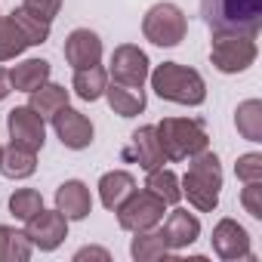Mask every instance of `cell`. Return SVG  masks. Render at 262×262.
<instances>
[{
    "mask_svg": "<svg viewBox=\"0 0 262 262\" xmlns=\"http://www.w3.org/2000/svg\"><path fill=\"white\" fill-rule=\"evenodd\" d=\"M188 173L182 176L179 188L182 194L188 198V204L201 213H213L219 207V191H222V167H219V158L204 148L201 155L188 158Z\"/></svg>",
    "mask_w": 262,
    "mask_h": 262,
    "instance_id": "cell-1",
    "label": "cell"
},
{
    "mask_svg": "<svg viewBox=\"0 0 262 262\" xmlns=\"http://www.w3.org/2000/svg\"><path fill=\"white\" fill-rule=\"evenodd\" d=\"M201 16L213 34L237 31L256 37L262 28V0H201Z\"/></svg>",
    "mask_w": 262,
    "mask_h": 262,
    "instance_id": "cell-2",
    "label": "cell"
},
{
    "mask_svg": "<svg viewBox=\"0 0 262 262\" xmlns=\"http://www.w3.org/2000/svg\"><path fill=\"white\" fill-rule=\"evenodd\" d=\"M151 77V90L176 105H201L207 99V83L201 77V71L179 65V62H164L155 71H148Z\"/></svg>",
    "mask_w": 262,
    "mask_h": 262,
    "instance_id": "cell-3",
    "label": "cell"
},
{
    "mask_svg": "<svg viewBox=\"0 0 262 262\" xmlns=\"http://www.w3.org/2000/svg\"><path fill=\"white\" fill-rule=\"evenodd\" d=\"M158 139L167 161H188L210 148V136L201 120L194 117H164L158 123Z\"/></svg>",
    "mask_w": 262,
    "mask_h": 262,
    "instance_id": "cell-4",
    "label": "cell"
},
{
    "mask_svg": "<svg viewBox=\"0 0 262 262\" xmlns=\"http://www.w3.org/2000/svg\"><path fill=\"white\" fill-rule=\"evenodd\" d=\"M256 37L253 34H237V31H222L213 34L210 47V62L222 74H241L256 62Z\"/></svg>",
    "mask_w": 262,
    "mask_h": 262,
    "instance_id": "cell-5",
    "label": "cell"
},
{
    "mask_svg": "<svg viewBox=\"0 0 262 262\" xmlns=\"http://www.w3.org/2000/svg\"><path fill=\"white\" fill-rule=\"evenodd\" d=\"M188 19L176 4H155L142 19V34L155 47H179L185 40Z\"/></svg>",
    "mask_w": 262,
    "mask_h": 262,
    "instance_id": "cell-6",
    "label": "cell"
},
{
    "mask_svg": "<svg viewBox=\"0 0 262 262\" xmlns=\"http://www.w3.org/2000/svg\"><path fill=\"white\" fill-rule=\"evenodd\" d=\"M164 201L155 198L151 191H133L114 213H117V222L123 231H148V228H158L161 219H164Z\"/></svg>",
    "mask_w": 262,
    "mask_h": 262,
    "instance_id": "cell-7",
    "label": "cell"
},
{
    "mask_svg": "<svg viewBox=\"0 0 262 262\" xmlns=\"http://www.w3.org/2000/svg\"><path fill=\"white\" fill-rule=\"evenodd\" d=\"M7 129H10V139L28 151H40L43 142H47V126H43V117L28 108V105H16L10 114H7Z\"/></svg>",
    "mask_w": 262,
    "mask_h": 262,
    "instance_id": "cell-8",
    "label": "cell"
},
{
    "mask_svg": "<svg viewBox=\"0 0 262 262\" xmlns=\"http://www.w3.org/2000/svg\"><path fill=\"white\" fill-rule=\"evenodd\" d=\"M25 234H28L31 247L50 253V250H56L68 237V219L59 210H40V213H34L25 222Z\"/></svg>",
    "mask_w": 262,
    "mask_h": 262,
    "instance_id": "cell-9",
    "label": "cell"
},
{
    "mask_svg": "<svg viewBox=\"0 0 262 262\" xmlns=\"http://www.w3.org/2000/svg\"><path fill=\"white\" fill-rule=\"evenodd\" d=\"M53 129H56L59 142L65 148H71V151H80V148L93 145V123H90V117L80 114L71 105H65L62 111L53 114Z\"/></svg>",
    "mask_w": 262,
    "mask_h": 262,
    "instance_id": "cell-10",
    "label": "cell"
},
{
    "mask_svg": "<svg viewBox=\"0 0 262 262\" xmlns=\"http://www.w3.org/2000/svg\"><path fill=\"white\" fill-rule=\"evenodd\" d=\"M213 250L219 259L225 262H237V259H253L250 253V234L241 222L234 219H219L216 228H213Z\"/></svg>",
    "mask_w": 262,
    "mask_h": 262,
    "instance_id": "cell-11",
    "label": "cell"
},
{
    "mask_svg": "<svg viewBox=\"0 0 262 262\" xmlns=\"http://www.w3.org/2000/svg\"><path fill=\"white\" fill-rule=\"evenodd\" d=\"M111 77L126 86H142L148 80V56L133 43H120L111 53Z\"/></svg>",
    "mask_w": 262,
    "mask_h": 262,
    "instance_id": "cell-12",
    "label": "cell"
},
{
    "mask_svg": "<svg viewBox=\"0 0 262 262\" xmlns=\"http://www.w3.org/2000/svg\"><path fill=\"white\" fill-rule=\"evenodd\" d=\"M126 161H136L145 173L148 170H158L167 164V155L161 148V139H158V126H139L133 136H129V148L123 151Z\"/></svg>",
    "mask_w": 262,
    "mask_h": 262,
    "instance_id": "cell-13",
    "label": "cell"
},
{
    "mask_svg": "<svg viewBox=\"0 0 262 262\" xmlns=\"http://www.w3.org/2000/svg\"><path fill=\"white\" fill-rule=\"evenodd\" d=\"M65 62L77 71V68H90L102 62V40L96 31L90 28H74L65 37Z\"/></svg>",
    "mask_w": 262,
    "mask_h": 262,
    "instance_id": "cell-14",
    "label": "cell"
},
{
    "mask_svg": "<svg viewBox=\"0 0 262 262\" xmlns=\"http://www.w3.org/2000/svg\"><path fill=\"white\" fill-rule=\"evenodd\" d=\"M161 234H164V241H167V247H170L173 253H176V250H185V247H191V244L201 237V219H198L194 213L176 207V210L167 216Z\"/></svg>",
    "mask_w": 262,
    "mask_h": 262,
    "instance_id": "cell-15",
    "label": "cell"
},
{
    "mask_svg": "<svg viewBox=\"0 0 262 262\" xmlns=\"http://www.w3.org/2000/svg\"><path fill=\"white\" fill-rule=\"evenodd\" d=\"M56 210L71 222V219H86L93 213V194L80 179H68L56 188Z\"/></svg>",
    "mask_w": 262,
    "mask_h": 262,
    "instance_id": "cell-16",
    "label": "cell"
},
{
    "mask_svg": "<svg viewBox=\"0 0 262 262\" xmlns=\"http://www.w3.org/2000/svg\"><path fill=\"white\" fill-rule=\"evenodd\" d=\"M105 99H108L111 111L120 114V117H136V114L145 111V93H142V86H126V83L111 80L105 86Z\"/></svg>",
    "mask_w": 262,
    "mask_h": 262,
    "instance_id": "cell-17",
    "label": "cell"
},
{
    "mask_svg": "<svg viewBox=\"0 0 262 262\" xmlns=\"http://www.w3.org/2000/svg\"><path fill=\"white\" fill-rule=\"evenodd\" d=\"M133 191H136V179L126 170H111L99 179V198H102L105 210H117Z\"/></svg>",
    "mask_w": 262,
    "mask_h": 262,
    "instance_id": "cell-18",
    "label": "cell"
},
{
    "mask_svg": "<svg viewBox=\"0 0 262 262\" xmlns=\"http://www.w3.org/2000/svg\"><path fill=\"white\" fill-rule=\"evenodd\" d=\"M50 71H53V68H50L47 59H25V62L13 65L10 83H13V90H19V93H31V90H37L40 83L50 80Z\"/></svg>",
    "mask_w": 262,
    "mask_h": 262,
    "instance_id": "cell-19",
    "label": "cell"
},
{
    "mask_svg": "<svg viewBox=\"0 0 262 262\" xmlns=\"http://www.w3.org/2000/svg\"><path fill=\"white\" fill-rule=\"evenodd\" d=\"M28 96H31V99H28V108H34L43 120H53V114L68 105V90L59 86V83H50V80L40 83L37 90H31Z\"/></svg>",
    "mask_w": 262,
    "mask_h": 262,
    "instance_id": "cell-20",
    "label": "cell"
},
{
    "mask_svg": "<svg viewBox=\"0 0 262 262\" xmlns=\"http://www.w3.org/2000/svg\"><path fill=\"white\" fill-rule=\"evenodd\" d=\"M173 250L167 247L164 234L148 228V231H136L133 244H129V256H133L136 262H158V259H167Z\"/></svg>",
    "mask_w": 262,
    "mask_h": 262,
    "instance_id": "cell-21",
    "label": "cell"
},
{
    "mask_svg": "<svg viewBox=\"0 0 262 262\" xmlns=\"http://www.w3.org/2000/svg\"><path fill=\"white\" fill-rule=\"evenodd\" d=\"M74 93L83 99V102H96L105 96V86H108V71L102 65H90V68H77L74 71Z\"/></svg>",
    "mask_w": 262,
    "mask_h": 262,
    "instance_id": "cell-22",
    "label": "cell"
},
{
    "mask_svg": "<svg viewBox=\"0 0 262 262\" xmlns=\"http://www.w3.org/2000/svg\"><path fill=\"white\" fill-rule=\"evenodd\" d=\"M145 191H151L155 198H161L167 207H176L182 201V188H179V176L167 167H158V170H148V179H145Z\"/></svg>",
    "mask_w": 262,
    "mask_h": 262,
    "instance_id": "cell-23",
    "label": "cell"
},
{
    "mask_svg": "<svg viewBox=\"0 0 262 262\" xmlns=\"http://www.w3.org/2000/svg\"><path fill=\"white\" fill-rule=\"evenodd\" d=\"M0 170L10 179H28L37 170V151H28V148L10 142V148H4V158H0Z\"/></svg>",
    "mask_w": 262,
    "mask_h": 262,
    "instance_id": "cell-24",
    "label": "cell"
},
{
    "mask_svg": "<svg viewBox=\"0 0 262 262\" xmlns=\"http://www.w3.org/2000/svg\"><path fill=\"white\" fill-rule=\"evenodd\" d=\"M234 126L247 142H262V102L259 99L241 102L234 111Z\"/></svg>",
    "mask_w": 262,
    "mask_h": 262,
    "instance_id": "cell-25",
    "label": "cell"
},
{
    "mask_svg": "<svg viewBox=\"0 0 262 262\" xmlns=\"http://www.w3.org/2000/svg\"><path fill=\"white\" fill-rule=\"evenodd\" d=\"M31 250L34 247L25 231L0 225V262H25V259H31Z\"/></svg>",
    "mask_w": 262,
    "mask_h": 262,
    "instance_id": "cell-26",
    "label": "cell"
},
{
    "mask_svg": "<svg viewBox=\"0 0 262 262\" xmlns=\"http://www.w3.org/2000/svg\"><path fill=\"white\" fill-rule=\"evenodd\" d=\"M10 19L19 25V31L25 34L28 47H40V43H47V37H50V22H47V19H40V16H34V13H28L25 7L13 10V13H10Z\"/></svg>",
    "mask_w": 262,
    "mask_h": 262,
    "instance_id": "cell-27",
    "label": "cell"
},
{
    "mask_svg": "<svg viewBox=\"0 0 262 262\" xmlns=\"http://www.w3.org/2000/svg\"><path fill=\"white\" fill-rule=\"evenodd\" d=\"M25 50H28V40L19 31V25L10 16H0V62H10V59L22 56Z\"/></svg>",
    "mask_w": 262,
    "mask_h": 262,
    "instance_id": "cell-28",
    "label": "cell"
},
{
    "mask_svg": "<svg viewBox=\"0 0 262 262\" xmlns=\"http://www.w3.org/2000/svg\"><path fill=\"white\" fill-rule=\"evenodd\" d=\"M43 210V198H40V191L37 188H16L13 191V198H10V213L16 216V219H22V222H28L34 213H40Z\"/></svg>",
    "mask_w": 262,
    "mask_h": 262,
    "instance_id": "cell-29",
    "label": "cell"
},
{
    "mask_svg": "<svg viewBox=\"0 0 262 262\" xmlns=\"http://www.w3.org/2000/svg\"><path fill=\"white\" fill-rule=\"evenodd\" d=\"M234 176L241 182H262V155L259 151L241 155L237 164H234Z\"/></svg>",
    "mask_w": 262,
    "mask_h": 262,
    "instance_id": "cell-30",
    "label": "cell"
},
{
    "mask_svg": "<svg viewBox=\"0 0 262 262\" xmlns=\"http://www.w3.org/2000/svg\"><path fill=\"white\" fill-rule=\"evenodd\" d=\"M241 204L253 219H262V182H244Z\"/></svg>",
    "mask_w": 262,
    "mask_h": 262,
    "instance_id": "cell-31",
    "label": "cell"
},
{
    "mask_svg": "<svg viewBox=\"0 0 262 262\" xmlns=\"http://www.w3.org/2000/svg\"><path fill=\"white\" fill-rule=\"evenodd\" d=\"M22 7H25L28 13H34V16L53 22V19L59 16V10H62V0H25Z\"/></svg>",
    "mask_w": 262,
    "mask_h": 262,
    "instance_id": "cell-32",
    "label": "cell"
},
{
    "mask_svg": "<svg viewBox=\"0 0 262 262\" xmlns=\"http://www.w3.org/2000/svg\"><path fill=\"white\" fill-rule=\"evenodd\" d=\"M83 259H102V262H108V259H111V253H108V250H102V247H83V250H77V253H74V262H83Z\"/></svg>",
    "mask_w": 262,
    "mask_h": 262,
    "instance_id": "cell-33",
    "label": "cell"
},
{
    "mask_svg": "<svg viewBox=\"0 0 262 262\" xmlns=\"http://www.w3.org/2000/svg\"><path fill=\"white\" fill-rule=\"evenodd\" d=\"M10 93H13V83H10V71H4V68H0V102H4Z\"/></svg>",
    "mask_w": 262,
    "mask_h": 262,
    "instance_id": "cell-34",
    "label": "cell"
},
{
    "mask_svg": "<svg viewBox=\"0 0 262 262\" xmlns=\"http://www.w3.org/2000/svg\"><path fill=\"white\" fill-rule=\"evenodd\" d=\"M0 158H4V148H0Z\"/></svg>",
    "mask_w": 262,
    "mask_h": 262,
    "instance_id": "cell-35",
    "label": "cell"
}]
</instances>
